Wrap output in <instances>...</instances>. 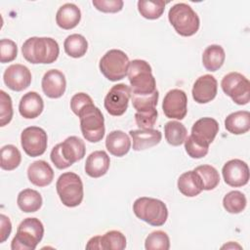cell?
<instances>
[{
    "instance_id": "cell-38",
    "label": "cell",
    "mask_w": 250,
    "mask_h": 250,
    "mask_svg": "<svg viewBox=\"0 0 250 250\" xmlns=\"http://www.w3.org/2000/svg\"><path fill=\"white\" fill-rule=\"evenodd\" d=\"M13 118V105L11 97L4 92L0 91V126L3 127L11 122Z\"/></svg>"
},
{
    "instance_id": "cell-6",
    "label": "cell",
    "mask_w": 250,
    "mask_h": 250,
    "mask_svg": "<svg viewBox=\"0 0 250 250\" xmlns=\"http://www.w3.org/2000/svg\"><path fill=\"white\" fill-rule=\"evenodd\" d=\"M78 117L80 118V129L83 137L90 143H98L104 136V118L94 104L83 108Z\"/></svg>"
},
{
    "instance_id": "cell-30",
    "label": "cell",
    "mask_w": 250,
    "mask_h": 250,
    "mask_svg": "<svg viewBox=\"0 0 250 250\" xmlns=\"http://www.w3.org/2000/svg\"><path fill=\"white\" fill-rule=\"evenodd\" d=\"M165 139L171 146H181L188 135L187 128L179 121H169L164 126Z\"/></svg>"
},
{
    "instance_id": "cell-9",
    "label": "cell",
    "mask_w": 250,
    "mask_h": 250,
    "mask_svg": "<svg viewBox=\"0 0 250 250\" xmlns=\"http://www.w3.org/2000/svg\"><path fill=\"white\" fill-rule=\"evenodd\" d=\"M224 93L240 105L247 104L250 101V82L239 72H229L221 82Z\"/></svg>"
},
{
    "instance_id": "cell-34",
    "label": "cell",
    "mask_w": 250,
    "mask_h": 250,
    "mask_svg": "<svg viewBox=\"0 0 250 250\" xmlns=\"http://www.w3.org/2000/svg\"><path fill=\"white\" fill-rule=\"evenodd\" d=\"M246 197L238 190H232L227 193L223 198L224 208L231 214H238L242 212L246 207Z\"/></svg>"
},
{
    "instance_id": "cell-5",
    "label": "cell",
    "mask_w": 250,
    "mask_h": 250,
    "mask_svg": "<svg viewBox=\"0 0 250 250\" xmlns=\"http://www.w3.org/2000/svg\"><path fill=\"white\" fill-rule=\"evenodd\" d=\"M134 214L142 221L153 227L165 224L168 218V209L165 203L152 197H139L133 204Z\"/></svg>"
},
{
    "instance_id": "cell-10",
    "label": "cell",
    "mask_w": 250,
    "mask_h": 250,
    "mask_svg": "<svg viewBox=\"0 0 250 250\" xmlns=\"http://www.w3.org/2000/svg\"><path fill=\"white\" fill-rule=\"evenodd\" d=\"M21 144L24 152L30 157L42 155L47 148V133L40 127L25 128L21 135Z\"/></svg>"
},
{
    "instance_id": "cell-2",
    "label": "cell",
    "mask_w": 250,
    "mask_h": 250,
    "mask_svg": "<svg viewBox=\"0 0 250 250\" xmlns=\"http://www.w3.org/2000/svg\"><path fill=\"white\" fill-rule=\"evenodd\" d=\"M44 235V227L37 218H26L18 227L12 250H34Z\"/></svg>"
},
{
    "instance_id": "cell-40",
    "label": "cell",
    "mask_w": 250,
    "mask_h": 250,
    "mask_svg": "<svg viewBox=\"0 0 250 250\" xmlns=\"http://www.w3.org/2000/svg\"><path fill=\"white\" fill-rule=\"evenodd\" d=\"M157 110L152 108L147 111L136 112L135 121L140 129H152L157 120Z\"/></svg>"
},
{
    "instance_id": "cell-21",
    "label": "cell",
    "mask_w": 250,
    "mask_h": 250,
    "mask_svg": "<svg viewBox=\"0 0 250 250\" xmlns=\"http://www.w3.org/2000/svg\"><path fill=\"white\" fill-rule=\"evenodd\" d=\"M61 151L66 163L71 166L85 156L86 147L84 142L80 138L70 136L61 143Z\"/></svg>"
},
{
    "instance_id": "cell-29",
    "label": "cell",
    "mask_w": 250,
    "mask_h": 250,
    "mask_svg": "<svg viewBox=\"0 0 250 250\" xmlns=\"http://www.w3.org/2000/svg\"><path fill=\"white\" fill-rule=\"evenodd\" d=\"M65 53L71 58H81L88 50V42L86 38L81 34H71L66 37L63 43Z\"/></svg>"
},
{
    "instance_id": "cell-35",
    "label": "cell",
    "mask_w": 250,
    "mask_h": 250,
    "mask_svg": "<svg viewBox=\"0 0 250 250\" xmlns=\"http://www.w3.org/2000/svg\"><path fill=\"white\" fill-rule=\"evenodd\" d=\"M159 93L158 91H154L151 94L146 95H138L131 93V100L133 107L137 110V112L147 111L152 108H155L158 102Z\"/></svg>"
},
{
    "instance_id": "cell-22",
    "label": "cell",
    "mask_w": 250,
    "mask_h": 250,
    "mask_svg": "<svg viewBox=\"0 0 250 250\" xmlns=\"http://www.w3.org/2000/svg\"><path fill=\"white\" fill-rule=\"evenodd\" d=\"M109 164L110 159L107 153L104 150H96L87 157L85 172L91 178H100L107 172Z\"/></svg>"
},
{
    "instance_id": "cell-16",
    "label": "cell",
    "mask_w": 250,
    "mask_h": 250,
    "mask_svg": "<svg viewBox=\"0 0 250 250\" xmlns=\"http://www.w3.org/2000/svg\"><path fill=\"white\" fill-rule=\"evenodd\" d=\"M218 82L211 74H205L196 79L192 87V98L198 104H207L217 95Z\"/></svg>"
},
{
    "instance_id": "cell-15",
    "label": "cell",
    "mask_w": 250,
    "mask_h": 250,
    "mask_svg": "<svg viewBox=\"0 0 250 250\" xmlns=\"http://www.w3.org/2000/svg\"><path fill=\"white\" fill-rule=\"evenodd\" d=\"M219 132V124L217 120L211 117H203L198 119L191 127L190 136L200 145L209 146Z\"/></svg>"
},
{
    "instance_id": "cell-1",
    "label": "cell",
    "mask_w": 250,
    "mask_h": 250,
    "mask_svg": "<svg viewBox=\"0 0 250 250\" xmlns=\"http://www.w3.org/2000/svg\"><path fill=\"white\" fill-rule=\"evenodd\" d=\"M23 58L30 63H52L60 53L58 42L51 37H30L21 47Z\"/></svg>"
},
{
    "instance_id": "cell-20",
    "label": "cell",
    "mask_w": 250,
    "mask_h": 250,
    "mask_svg": "<svg viewBox=\"0 0 250 250\" xmlns=\"http://www.w3.org/2000/svg\"><path fill=\"white\" fill-rule=\"evenodd\" d=\"M44 108V103L41 96L36 92L24 94L19 104V111L23 118L33 119L38 117Z\"/></svg>"
},
{
    "instance_id": "cell-42",
    "label": "cell",
    "mask_w": 250,
    "mask_h": 250,
    "mask_svg": "<svg viewBox=\"0 0 250 250\" xmlns=\"http://www.w3.org/2000/svg\"><path fill=\"white\" fill-rule=\"evenodd\" d=\"M94 7L103 13H117L123 8L122 0H93Z\"/></svg>"
},
{
    "instance_id": "cell-23",
    "label": "cell",
    "mask_w": 250,
    "mask_h": 250,
    "mask_svg": "<svg viewBox=\"0 0 250 250\" xmlns=\"http://www.w3.org/2000/svg\"><path fill=\"white\" fill-rule=\"evenodd\" d=\"M105 146L110 154L121 157L128 153L131 148L129 136L120 130L111 131L105 139Z\"/></svg>"
},
{
    "instance_id": "cell-41",
    "label": "cell",
    "mask_w": 250,
    "mask_h": 250,
    "mask_svg": "<svg viewBox=\"0 0 250 250\" xmlns=\"http://www.w3.org/2000/svg\"><path fill=\"white\" fill-rule=\"evenodd\" d=\"M184 143L186 151L191 158H202L208 153L209 146L200 145L191 136L187 137Z\"/></svg>"
},
{
    "instance_id": "cell-13",
    "label": "cell",
    "mask_w": 250,
    "mask_h": 250,
    "mask_svg": "<svg viewBox=\"0 0 250 250\" xmlns=\"http://www.w3.org/2000/svg\"><path fill=\"white\" fill-rule=\"evenodd\" d=\"M225 183L233 188L245 186L249 181V168L246 162L240 159L228 161L222 169Z\"/></svg>"
},
{
    "instance_id": "cell-32",
    "label": "cell",
    "mask_w": 250,
    "mask_h": 250,
    "mask_svg": "<svg viewBox=\"0 0 250 250\" xmlns=\"http://www.w3.org/2000/svg\"><path fill=\"white\" fill-rule=\"evenodd\" d=\"M193 171L198 174L204 190L214 189L220 183L219 173L217 169L211 165H200Z\"/></svg>"
},
{
    "instance_id": "cell-11",
    "label": "cell",
    "mask_w": 250,
    "mask_h": 250,
    "mask_svg": "<svg viewBox=\"0 0 250 250\" xmlns=\"http://www.w3.org/2000/svg\"><path fill=\"white\" fill-rule=\"evenodd\" d=\"M130 98V87L124 83L116 84L110 88L104 98V108L110 115L120 116L127 110Z\"/></svg>"
},
{
    "instance_id": "cell-28",
    "label": "cell",
    "mask_w": 250,
    "mask_h": 250,
    "mask_svg": "<svg viewBox=\"0 0 250 250\" xmlns=\"http://www.w3.org/2000/svg\"><path fill=\"white\" fill-rule=\"evenodd\" d=\"M17 203L19 208L25 213L36 212L42 206V196L35 189L25 188L19 193Z\"/></svg>"
},
{
    "instance_id": "cell-37",
    "label": "cell",
    "mask_w": 250,
    "mask_h": 250,
    "mask_svg": "<svg viewBox=\"0 0 250 250\" xmlns=\"http://www.w3.org/2000/svg\"><path fill=\"white\" fill-rule=\"evenodd\" d=\"M146 250H168L170 248V239L165 231L155 230L149 233L145 241Z\"/></svg>"
},
{
    "instance_id": "cell-8",
    "label": "cell",
    "mask_w": 250,
    "mask_h": 250,
    "mask_svg": "<svg viewBox=\"0 0 250 250\" xmlns=\"http://www.w3.org/2000/svg\"><path fill=\"white\" fill-rule=\"evenodd\" d=\"M129 64V58L123 51L112 49L102 57L99 67L105 78L114 82L127 75Z\"/></svg>"
},
{
    "instance_id": "cell-39",
    "label": "cell",
    "mask_w": 250,
    "mask_h": 250,
    "mask_svg": "<svg viewBox=\"0 0 250 250\" xmlns=\"http://www.w3.org/2000/svg\"><path fill=\"white\" fill-rule=\"evenodd\" d=\"M17 44L10 39H1L0 41V62L2 63L10 62L17 58Z\"/></svg>"
},
{
    "instance_id": "cell-45",
    "label": "cell",
    "mask_w": 250,
    "mask_h": 250,
    "mask_svg": "<svg viewBox=\"0 0 250 250\" xmlns=\"http://www.w3.org/2000/svg\"><path fill=\"white\" fill-rule=\"evenodd\" d=\"M12 231V224L10 219L4 214L0 215V242L3 243L7 240Z\"/></svg>"
},
{
    "instance_id": "cell-17",
    "label": "cell",
    "mask_w": 250,
    "mask_h": 250,
    "mask_svg": "<svg viewBox=\"0 0 250 250\" xmlns=\"http://www.w3.org/2000/svg\"><path fill=\"white\" fill-rule=\"evenodd\" d=\"M42 90L51 99L61 98L65 91L66 80L64 74L58 69L48 70L42 78Z\"/></svg>"
},
{
    "instance_id": "cell-3",
    "label": "cell",
    "mask_w": 250,
    "mask_h": 250,
    "mask_svg": "<svg viewBox=\"0 0 250 250\" xmlns=\"http://www.w3.org/2000/svg\"><path fill=\"white\" fill-rule=\"evenodd\" d=\"M127 75L132 94L146 95L156 91L155 78L152 75L151 66L147 62L144 60L132 61L129 64Z\"/></svg>"
},
{
    "instance_id": "cell-31",
    "label": "cell",
    "mask_w": 250,
    "mask_h": 250,
    "mask_svg": "<svg viewBox=\"0 0 250 250\" xmlns=\"http://www.w3.org/2000/svg\"><path fill=\"white\" fill-rule=\"evenodd\" d=\"M21 161V154L17 146L13 145H6L1 148V163L3 170L12 171L19 167Z\"/></svg>"
},
{
    "instance_id": "cell-14",
    "label": "cell",
    "mask_w": 250,
    "mask_h": 250,
    "mask_svg": "<svg viewBox=\"0 0 250 250\" xmlns=\"http://www.w3.org/2000/svg\"><path fill=\"white\" fill-rule=\"evenodd\" d=\"M3 80L9 89L20 92L30 85L31 73L25 65L20 63L11 64L5 69Z\"/></svg>"
},
{
    "instance_id": "cell-33",
    "label": "cell",
    "mask_w": 250,
    "mask_h": 250,
    "mask_svg": "<svg viewBox=\"0 0 250 250\" xmlns=\"http://www.w3.org/2000/svg\"><path fill=\"white\" fill-rule=\"evenodd\" d=\"M166 3L164 1H138V10L141 16L147 20H156L160 18L164 12Z\"/></svg>"
},
{
    "instance_id": "cell-19",
    "label": "cell",
    "mask_w": 250,
    "mask_h": 250,
    "mask_svg": "<svg viewBox=\"0 0 250 250\" xmlns=\"http://www.w3.org/2000/svg\"><path fill=\"white\" fill-rule=\"evenodd\" d=\"M133 141V149L136 151L144 150L158 145L162 135L158 130L154 129H139L129 132Z\"/></svg>"
},
{
    "instance_id": "cell-18",
    "label": "cell",
    "mask_w": 250,
    "mask_h": 250,
    "mask_svg": "<svg viewBox=\"0 0 250 250\" xmlns=\"http://www.w3.org/2000/svg\"><path fill=\"white\" fill-rule=\"evenodd\" d=\"M27 177L31 184L42 188L49 186L52 183L54 179V171L48 162L37 160L28 166Z\"/></svg>"
},
{
    "instance_id": "cell-44",
    "label": "cell",
    "mask_w": 250,
    "mask_h": 250,
    "mask_svg": "<svg viewBox=\"0 0 250 250\" xmlns=\"http://www.w3.org/2000/svg\"><path fill=\"white\" fill-rule=\"evenodd\" d=\"M50 157H51L52 162L55 164V166L58 169L62 170V169H65V168L69 167V165L64 160V158L62 156V153L61 151V144H58L53 147V149L51 151V154H50Z\"/></svg>"
},
{
    "instance_id": "cell-24",
    "label": "cell",
    "mask_w": 250,
    "mask_h": 250,
    "mask_svg": "<svg viewBox=\"0 0 250 250\" xmlns=\"http://www.w3.org/2000/svg\"><path fill=\"white\" fill-rule=\"evenodd\" d=\"M81 20L80 9L72 3H66L60 7L56 15V22L62 29H72Z\"/></svg>"
},
{
    "instance_id": "cell-4",
    "label": "cell",
    "mask_w": 250,
    "mask_h": 250,
    "mask_svg": "<svg viewBox=\"0 0 250 250\" xmlns=\"http://www.w3.org/2000/svg\"><path fill=\"white\" fill-rule=\"evenodd\" d=\"M168 19L176 32L182 36H192L199 29L200 21L197 14L186 3H177L172 6Z\"/></svg>"
},
{
    "instance_id": "cell-12",
    "label": "cell",
    "mask_w": 250,
    "mask_h": 250,
    "mask_svg": "<svg viewBox=\"0 0 250 250\" xmlns=\"http://www.w3.org/2000/svg\"><path fill=\"white\" fill-rule=\"evenodd\" d=\"M162 109L168 118L184 119L188 112L187 94L180 89L170 90L163 99Z\"/></svg>"
},
{
    "instance_id": "cell-46",
    "label": "cell",
    "mask_w": 250,
    "mask_h": 250,
    "mask_svg": "<svg viewBox=\"0 0 250 250\" xmlns=\"http://www.w3.org/2000/svg\"><path fill=\"white\" fill-rule=\"evenodd\" d=\"M86 249H101V235L92 237L88 241L86 245Z\"/></svg>"
},
{
    "instance_id": "cell-36",
    "label": "cell",
    "mask_w": 250,
    "mask_h": 250,
    "mask_svg": "<svg viewBox=\"0 0 250 250\" xmlns=\"http://www.w3.org/2000/svg\"><path fill=\"white\" fill-rule=\"evenodd\" d=\"M126 247V237L118 230H109L101 235V249L123 250Z\"/></svg>"
},
{
    "instance_id": "cell-47",
    "label": "cell",
    "mask_w": 250,
    "mask_h": 250,
    "mask_svg": "<svg viewBox=\"0 0 250 250\" xmlns=\"http://www.w3.org/2000/svg\"><path fill=\"white\" fill-rule=\"evenodd\" d=\"M222 248H223V249H224V248H227V249H229V248H238V249H241V246L238 245V244H236V243H234V242H232V241H230V242H229L228 244L222 246Z\"/></svg>"
},
{
    "instance_id": "cell-27",
    "label": "cell",
    "mask_w": 250,
    "mask_h": 250,
    "mask_svg": "<svg viewBox=\"0 0 250 250\" xmlns=\"http://www.w3.org/2000/svg\"><path fill=\"white\" fill-rule=\"evenodd\" d=\"M226 59V54L224 49L220 45H210L208 46L202 55L203 66L209 71H216L222 67Z\"/></svg>"
},
{
    "instance_id": "cell-26",
    "label": "cell",
    "mask_w": 250,
    "mask_h": 250,
    "mask_svg": "<svg viewBox=\"0 0 250 250\" xmlns=\"http://www.w3.org/2000/svg\"><path fill=\"white\" fill-rule=\"evenodd\" d=\"M227 131L233 135L245 134L250 129V113L247 110H239L229 114L225 119Z\"/></svg>"
},
{
    "instance_id": "cell-43",
    "label": "cell",
    "mask_w": 250,
    "mask_h": 250,
    "mask_svg": "<svg viewBox=\"0 0 250 250\" xmlns=\"http://www.w3.org/2000/svg\"><path fill=\"white\" fill-rule=\"evenodd\" d=\"M92 104L94 103L92 98L89 95L85 93H77L70 100V108L73 111V113L78 116L79 112L83 108H85L87 105Z\"/></svg>"
},
{
    "instance_id": "cell-7",
    "label": "cell",
    "mask_w": 250,
    "mask_h": 250,
    "mask_svg": "<svg viewBox=\"0 0 250 250\" xmlns=\"http://www.w3.org/2000/svg\"><path fill=\"white\" fill-rule=\"evenodd\" d=\"M56 188L61 201L67 207H76L83 200V183L75 173L62 174L57 181Z\"/></svg>"
},
{
    "instance_id": "cell-25",
    "label": "cell",
    "mask_w": 250,
    "mask_h": 250,
    "mask_svg": "<svg viewBox=\"0 0 250 250\" xmlns=\"http://www.w3.org/2000/svg\"><path fill=\"white\" fill-rule=\"evenodd\" d=\"M178 188L180 192L188 197L196 196L203 190L201 180L193 170L185 172L179 177Z\"/></svg>"
}]
</instances>
